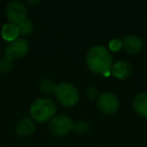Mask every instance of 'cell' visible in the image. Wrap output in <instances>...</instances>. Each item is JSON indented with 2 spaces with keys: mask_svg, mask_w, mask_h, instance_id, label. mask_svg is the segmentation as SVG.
<instances>
[{
  "mask_svg": "<svg viewBox=\"0 0 147 147\" xmlns=\"http://www.w3.org/2000/svg\"><path fill=\"white\" fill-rule=\"evenodd\" d=\"M88 67L95 74L108 76L113 67V57L103 45H95L89 49L86 57Z\"/></svg>",
  "mask_w": 147,
  "mask_h": 147,
  "instance_id": "1",
  "label": "cell"
},
{
  "mask_svg": "<svg viewBox=\"0 0 147 147\" xmlns=\"http://www.w3.org/2000/svg\"><path fill=\"white\" fill-rule=\"evenodd\" d=\"M29 113L33 121H36L38 123L49 121L57 113V105L51 99H37L31 104Z\"/></svg>",
  "mask_w": 147,
  "mask_h": 147,
  "instance_id": "2",
  "label": "cell"
},
{
  "mask_svg": "<svg viewBox=\"0 0 147 147\" xmlns=\"http://www.w3.org/2000/svg\"><path fill=\"white\" fill-rule=\"evenodd\" d=\"M55 97L61 105L65 107H73L79 101V92L73 85L63 83L57 87Z\"/></svg>",
  "mask_w": 147,
  "mask_h": 147,
  "instance_id": "3",
  "label": "cell"
},
{
  "mask_svg": "<svg viewBox=\"0 0 147 147\" xmlns=\"http://www.w3.org/2000/svg\"><path fill=\"white\" fill-rule=\"evenodd\" d=\"M74 123L71 119L65 115H59L53 118L49 123V131L53 136H65L73 129Z\"/></svg>",
  "mask_w": 147,
  "mask_h": 147,
  "instance_id": "4",
  "label": "cell"
},
{
  "mask_svg": "<svg viewBox=\"0 0 147 147\" xmlns=\"http://www.w3.org/2000/svg\"><path fill=\"white\" fill-rule=\"evenodd\" d=\"M28 42L25 39L18 37V38L8 42V45H6L4 49L5 57L12 61L15 59H21L28 53Z\"/></svg>",
  "mask_w": 147,
  "mask_h": 147,
  "instance_id": "5",
  "label": "cell"
},
{
  "mask_svg": "<svg viewBox=\"0 0 147 147\" xmlns=\"http://www.w3.org/2000/svg\"><path fill=\"white\" fill-rule=\"evenodd\" d=\"M5 12H6V16L8 20L14 24H19L26 19V7L20 1L9 2L6 6V9H5Z\"/></svg>",
  "mask_w": 147,
  "mask_h": 147,
  "instance_id": "6",
  "label": "cell"
},
{
  "mask_svg": "<svg viewBox=\"0 0 147 147\" xmlns=\"http://www.w3.org/2000/svg\"><path fill=\"white\" fill-rule=\"evenodd\" d=\"M97 106L102 113L111 115L118 110L119 101L112 93H102L97 99Z\"/></svg>",
  "mask_w": 147,
  "mask_h": 147,
  "instance_id": "7",
  "label": "cell"
},
{
  "mask_svg": "<svg viewBox=\"0 0 147 147\" xmlns=\"http://www.w3.org/2000/svg\"><path fill=\"white\" fill-rule=\"evenodd\" d=\"M122 47L131 55H137L143 49V42L136 35H126L122 39Z\"/></svg>",
  "mask_w": 147,
  "mask_h": 147,
  "instance_id": "8",
  "label": "cell"
},
{
  "mask_svg": "<svg viewBox=\"0 0 147 147\" xmlns=\"http://www.w3.org/2000/svg\"><path fill=\"white\" fill-rule=\"evenodd\" d=\"M112 76L120 80L128 78L132 74V67L126 61H119L117 63H113L112 69H111Z\"/></svg>",
  "mask_w": 147,
  "mask_h": 147,
  "instance_id": "9",
  "label": "cell"
},
{
  "mask_svg": "<svg viewBox=\"0 0 147 147\" xmlns=\"http://www.w3.org/2000/svg\"><path fill=\"white\" fill-rule=\"evenodd\" d=\"M16 134L20 137H27L35 130V124L31 118H23L19 120L15 127Z\"/></svg>",
  "mask_w": 147,
  "mask_h": 147,
  "instance_id": "10",
  "label": "cell"
},
{
  "mask_svg": "<svg viewBox=\"0 0 147 147\" xmlns=\"http://www.w3.org/2000/svg\"><path fill=\"white\" fill-rule=\"evenodd\" d=\"M134 110L142 118H147V93H140L133 101Z\"/></svg>",
  "mask_w": 147,
  "mask_h": 147,
  "instance_id": "11",
  "label": "cell"
},
{
  "mask_svg": "<svg viewBox=\"0 0 147 147\" xmlns=\"http://www.w3.org/2000/svg\"><path fill=\"white\" fill-rule=\"evenodd\" d=\"M19 34H20V32H19L18 25L14 24V23H5L2 26V29H1V35L8 42L18 38Z\"/></svg>",
  "mask_w": 147,
  "mask_h": 147,
  "instance_id": "12",
  "label": "cell"
},
{
  "mask_svg": "<svg viewBox=\"0 0 147 147\" xmlns=\"http://www.w3.org/2000/svg\"><path fill=\"white\" fill-rule=\"evenodd\" d=\"M57 85L53 82L51 80H42L39 83V90L41 93L47 95H51V94H55V91H57Z\"/></svg>",
  "mask_w": 147,
  "mask_h": 147,
  "instance_id": "13",
  "label": "cell"
},
{
  "mask_svg": "<svg viewBox=\"0 0 147 147\" xmlns=\"http://www.w3.org/2000/svg\"><path fill=\"white\" fill-rule=\"evenodd\" d=\"M13 67V61L8 57H3L0 59V73L7 74L11 71Z\"/></svg>",
  "mask_w": 147,
  "mask_h": 147,
  "instance_id": "14",
  "label": "cell"
},
{
  "mask_svg": "<svg viewBox=\"0 0 147 147\" xmlns=\"http://www.w3.org/2000/svg\"><path fill=\"white\" fill-rule=\"evenodd\" d=\"M17 25H18L19 32H20L21 34H29V33H31L33 30L32 22H31L30 20H28L27 18Z\"/></svg>",
  "mask_w": 147,
  "mask_h": 147,
  "instance_id": "15",
  "label": "cell"
},
{
  "mask_svg": "<svg viewBox=\"0 0 147 147\" xmlns=\"http://www.w3.org/2000/svg\"><path fill=\"white\" fill-rule=\"evenodd\" d=\"M89 128H90V127H89V124L86 122V121H83V120H80V121H78V122H76L73 126L74 130L81 135L86 134V133L89 131Z\"/></svg>",
  "mask_w": 147,
  "mask_h": 147,
  "instance_id": "16",
  "label": "cell"
},
{
  "mask_svg": "<svg viewBox=\"0 0 147 147\" xmlns=\"http://www.w3.org/2000/svg\"><path fill=\"white\" fill-rule=\"evenodd\" d=\"M109 49L113 51H119L122 49V41L120 39H112L109 42Z\"/></svg>",
  "mask_w": 147,
  "mask_h": 147,
  "instance_id": "17",
  "label": "cell"
},
{
  "mask_svg": "<svg viewBox=\"0 0 147 147\" xmlns=\"http://www.w3.org/2000/svg\"><path fill=\"white\" fill-rule=\"evenodd\" d=\"M86 95L89 99H94L97 95V90L95 88H89L86 92Z\"/></svg>",
  "mask_w": 147,
  "mask_h": 147,
  "instance_id": "18",
  "label": "cell"
}]
</instances>
